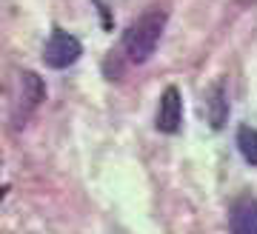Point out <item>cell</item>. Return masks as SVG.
<instances>
[{
	"label": "cell",
	"mask_w": 257,
	"mask_h": 234,
	"mask_svg": "<svg viewBox=\"0 0 257 234\" xmlns=\"http://www.w3.org/2000/svg\"><path fill=\"white\" fill-rule=\"evenodd\" d=\"M243 3H248V0H243Z\"/></svg>",
	"instance_id": "8"
},
{
	"label": "cell",
	"mask_w": 257,
	"mask_h": 234,
	"mask_svg": "<svg viewBox=\"0 0 257 234\" xmlns=\"http://www.w3.org/2000/svg\"><path fill=\"white\" fill-rule=\"evenodd\" d=\"M163 29H166V12L163 9L155 6V9L143 12L126 29V35H123V49H126L128 60L132 63H146L149 57L155 54L160 37H163Z\"/></svg>",
	"instance_id": "1"
},
{
	"label": "cell",
	"mask_w": 257,
	"mask_h": 234,
	"mask_svg": "<svg viewBox=\"0 0 257 234\" xmlns=\"http://www.w3.org/2000/svg\"><path fill=\"white\" fill-rule=\"evenodd\" d=\"M237 149L243 154V160L257 166V129H251V126L237 129Z\"/></svg>",
	"instance_id": "7"
},
{
	"label": "cell",
	"mask_w": 257,
	"mask_h": 234,
	"mask_svg": "<svg viewBox=\"0 0 257 234\" xmlns=\"http://www.w3.org/2000/svg\"><path fill=\"white\" fill-rule=\"evenodd\" d=\"M80 54H83L80 40L69 32H63V29H55L49 35L46 46H43V63L49 69H69L80 60Z\"/></svg>",
	"instance_id": "2"
},
{
	"label": "cell",
	"mask_w": 257,
	"mask_h": 234,
	"mask_svg": "<svg viewBox=\"0 0 257 234\" xmlns=\"http://www.w3.org/2000/svg\"><path fill=\"white\" fill-rule=\"evenodd\" d=\"M206 111H209V123L214 129H223L226 117H229V94H226V83L217 80L206 94Z\"/></svg>",
	"instance_id": "6"
},
{
	"label": "cell",
	"mask_w": 257,
	"mask_h": 234,
	"mask_svg": "<svg viewBox=\"0 0 257 234\" xmlns=\"http://www.w3.org/2000/svg\"><path fill=\"white\" fill-rule=\"evenodd\" d=\"M180 123H183V100H180V91H177L175 86H169V89L160 94L155 126H157V132H163V135H175V132H180Z\"/></svg>",
	"instance_id": "3"
},
{
	"label": "cell",
	"mask_w": 257,
	"mask_h": 234,
	"mask_svg": "<svg viewBox=\"0 0 257 234\" xmlns=\"http://www.w3.org/2000/svg\"><path fill=\"white\" fill-rule=\"evenodd\" d=\"M229 231L231 234H257V200L240 197L229 211Z\"/></svg>",
	"instance_id": "5"
},
{
	"label": "cell",
	"mask_w": 257,
	"mask_h": 234,
	"mask_svg": "<svg viewBox=\"0 0 257 234\" xmlns=\"http://www.w3.org/2000/svg\"><path fill=\"white\" fill-rule=\"evenodd\" d=\"M43 100H46V86H43V80L35 72H23L20 74V103H18L15 120H20V111H23V120H26Z\"/></svg>",
	"instance_id": "4"
}]
</instances>
